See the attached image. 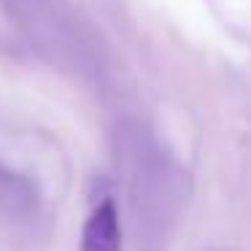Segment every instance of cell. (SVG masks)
<instances>
[{
  "instance_id": "1",
  "label": "cell",
  "mask_w": 251,
  "mask_h": 251,
  "mask_svg": "<svg viewBox=\"0 0 251 251\" xmlns=\"http://www.w3.org/2000/svg\"><path fill=\"white\" fill-rule=\"evenodd\" d=\"M78 251H122V222L116 202L105 197L84 222Z\"/></svg>"
}]
</instances>
